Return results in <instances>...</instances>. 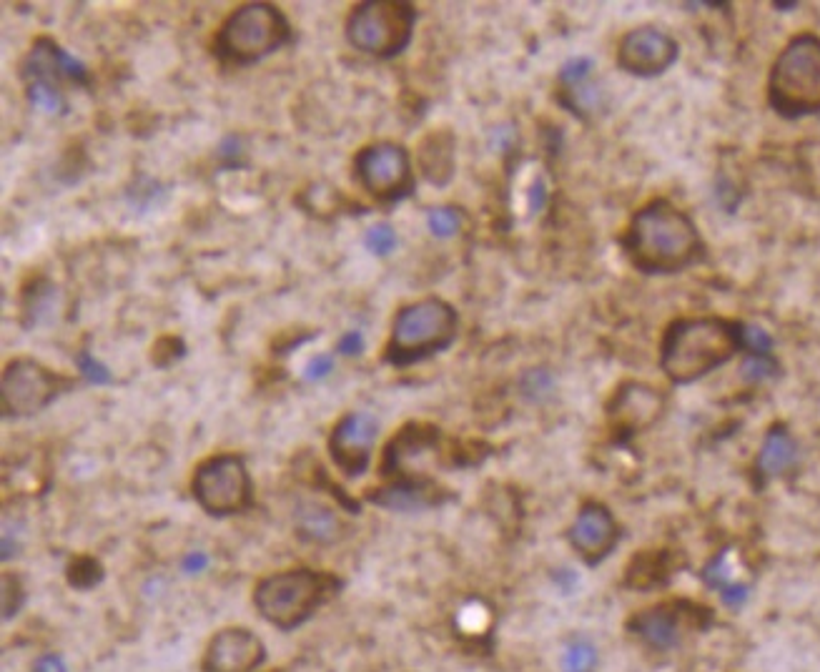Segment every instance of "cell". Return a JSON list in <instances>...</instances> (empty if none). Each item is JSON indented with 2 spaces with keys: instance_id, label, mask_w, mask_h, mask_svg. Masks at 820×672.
Here are the masks:
<instances>
[{
  "instance_id": "6da1fadb",
  "label": "cell",
  "mask_w": 820,
  "mask_h": 672,
  "mask_svg": "<svg viewBox=\"0 0 820 672\" xmlns=\"http://www.w3.org/2000/svg\"><path fill=\"white\" fill-rule=\"evenodd\" d=\"M632 264L650 274H673L700 259L698 229L668 201H652L637 211L625 234Z\"/></svg>"
},
{
  "instance_id": "7a4b0ae2",
  "label": "cell",
  "mask_w": 820,
  "mask_h": 672,
  "mask_svg": "<svg viewBox=\"0 0 820 672\" xmlns=\"http://www.w3.org/2000/svg\"><path fill=\"white\" fill-rule=\"evenodd\" d=\"M743 347V326L725 319H680L665 331L663 369L678 384L695 382Z\"/></svg>"
},
{
  "instance_id": "3957f363",
  "label": "cell",
  "mask_w": 820,
  "mask_h": 672,
  "mask_svg": "<svg viewBox=\"0 0 820 672\" xmlns=\"http://www.w3.org/2000/svg\"><path fill=\"white\" fill-rule=\"evenodd\" d=\"M454 336L457 311L447 301L429 296L399 311L384 357L394 367H409L444 352L454 342Z\"/></svg>"
},
{
  "instance_id": "277c9868",
  "label": "cell",
  "mask_w": 820,
  "mask_h": 672,
  "mask_svg": "<svg viewBox=\"0 0 820 672\" xmlns=\"http://www.w3.org/2000/svg\"><path fill=\"white\" fill-rule=\"evenodd\" d=\"M337 590L339 582L332 575L301 567L261 580L254 592V605L266 622L279 630H294Z\"/></svg>"
},
{
  "instance_id": "5b68a950",
  "label": "cell",
  "mask_w": 820,
  "mask_h": 672,
  "mask_svg": "<svg viewBox=\"0 0 820 672\" xmlns=\"http://www.w3.org/2000/svg\"><path fill=\"white\" fill-rule=\"evenodd\" d=\"M291 41V26L271 3L236 8L216 36V56L231 66H251Z\"/></svg>"
},
{
  "instance_id": "8992f818",
  "label": "cell",
  "mask_w": 820,
  "mask_h": 672,
  "mask_svg": "<svg viewBox=\"0 0 820 672\" xmlns=\"http://www.w3.org/2000/svg\"><path fill=\"white\" fill-rule=\"evenodd\" d=\"M770 106L788 118L820 113V38L798 36L770 73Z\"/></svg>"
},
{
  "instance_id": "52a82bcc",
  "label": "cell",
  "mask_w": 820,
  "mask_h": 672,
  "mask_svg": "<svg viewBox=\"0 0 820 672\" xmlns=\"http://www.w3.org/2000/svg\"><path fill=\"white\" fill-rule=\"evenodd\" d=\"M417 11L404 0H367L347 21V41L377 58L399 56L412 41Z\"/></svg>"
},
{
  "instance_id": "ba28073f",
  "label": "cell",
  "mask_w": 820,
  "mask_h": 672,
  "mask_svg": "<svg viewBox=\"0 0 820 672\" xmlns=\"http://www.w3.org/2000/svg\"><path fill=\"white\" fill-rule=\"evenodd\" d=\"M194 497L211 517H229L246 512L254 499L249 469L239 454H219L199 464L194 474Z\"/></svg>"
},
{
  "instance_id": "9c48e42d",
  "label": "cell",
  "mask_w": 820,
  "mask_h": 672,
  "mask_svg": "<svg viewBox=\"0 0 820 672\" xmlns=\"http://www.w3.org/2000/svg\"><path fill=\"white\" fill-rule=\"evenodd\" d=\"M71 387L73 379L56 374L33 359H16L3 372L0 407L6 417H33L51 407Z\"/></svg>"
},
{
  "instance_id": "30bf717a",
  "label": "cell",
  "mask_w": 820,
  "mask_h": 672,
  "mask_svg": "<svg viewBox=\"0 0 820 672\" xmlns=\"http://www.w3.org/2000/svg\"><path fill=\"white\" fill-rule=\"evenodd\" d=\"M354 166H357V179L364 191L384 204H392V201L412 194V166H409L407 151L397 143L382 141L362 148Z\"/></svg>"
},
{
  "instance_id": "8fae6325",
  "label": "cell",
  "mask_w": 820,
  "mask_h": 672,
  "mask_svg": "<svg viewBox=\"0 0 820 672\" xmlns=\"http://www.w3.org/2000/svg\"><path fill=\"white\" fill-rule=\"evenodd\" d=\"M678 58V43L658 28H635L620 43V66L635 76H658Z\"/></svg>"
},
{
  "instance_id": "7c38bea8",
  "label": "cell",
  "mask_w": 820,
  "mask_h": 672,
  "mask_svg": "<svg viewBox=\"0 0 820 672\" xmlns=\"http://www.w3.org/2000/svg\"><path fill=\"white\" fill-rule=\"evenodd\" d=\"M379 422L367 412H352L337 424L332 439H329V449L337 462L339 469L357 477L369 467V457H372V447L377 442Z\"/></svg>"
},
{
  "instance_id": "4fadbf2b",
  "label": "cell",
  "mask_w": 820,
  "mask_h": 672,
  "mask_svg": "<svg viewBox=\"0 0 820 672\" xmlns=\"http://www.w3.org/2000/svg\"><path fill=\"white\" fill-rule=\"evenodd\" d=\"M266 660V647L246 627H226L211 637L204 655L206 672H254Z\"/></svg>"
},
{
  "instance_id": "5bb4252c",
  "label": "cell",
  "mask_w": 820,
  "mask_h": 672,
  "mask_svg": "<svg viewBox=\"0 0 820 672\" xmlns=\"http://www.w3.org/2000/svg\"><path fill=\"white\" fill-rule=\"evenodd\" d=\"M570 542L587 562H597L615 547L617 525L602 504H585L570 527Z\"/></svg>"
},
{
  "instance_id": "9a60e30c",
  "label": "cell",
  "mask_w": 820,
  "mask_h": 672,
  "mask_svg": "<svg viewBox=\"0 0 820 672\" xmlns=\"http://www.w3.org/2000/svg\"><path fill=\"white\" fill-rule=\"evenodd\" d=\"M665 399L660 397L652 387L645 384H627L617 392L615 402H612L610 414L615 419L617 427L630 429V432H640V429L650 427L655 419L663 414Z\"/></svg>"
},
{
  "instance_id": "2e32d148",
  "label": "cell",
  "mask_w": 820,
  "mask_h": 672,
  "mask_svg": "<svg viewBox=\"0 0 820 672\" xmlns=\"http://www.w3.org/2000/svg\"><path fill=\"white\" fill-rule=\"evenodd\" d=\"M296 532L301 540L314 545H332L342 535V522L334 510L319 502H301L296 507Z\"/></svg>"
},
{
  "instance_id": "e0dca14e",
  "label": "cell",
  "mask_w": 820,
  "mask_h": 672,
  "mask_svg": "<svg viewBox=\"0 0 820 672\" xmlns=\"http://www.w3.org/2000/svg\"><path fill=\"white\" fill-rule=\"evenodd\" d=\"M372 502L387 507V510L414 512L432 507L437 497H434V489L424 482H399L394 487L379 489V494H372Z\"/></svg>"
},
{
  "instance_id": "ac0fdd59",
  "label": "cell",
  "mask_w": 820,
  "mask_h": 672,
  "mask_svg": "<svg viewBox=\"0 0 820 672\" xmlns=\"http://www.w3.org/2000/svg\"><path fill=\"white\" fill-rule=\"evenodd\" d=\"M795 457H798V449H795V442L790 439V434L785 429H770V434L765 437L763 452H760L758 459V469L765 477H778L785 469H790L795 464Z\"/></svg>"
},
{
  "instance_id": "d6986e66",
  "label": "cell",
  "mask_w": 820,
  "mask_h": 672,
  "mask_svg": "<svg viewBox=\"0 0 820 672\" xmlns=\"http://www.w3.org/2000/svg\"><path fill=\"white\" fill-rule=\"evenodd\" d=\"M635 627L642 640L650 642L652 647H660V650H668V647H673L678 642V625L663 610H652L647 615H642L635 622Z\"/></svg>"
},
{
  "instance_id": "ffe728a7",
  "label": "cell",
  "mask_w": 820,
  "mask_h": 672,
  "mask_svg": "<svg viewBox=\"0 0 820 672\" xmlns=\"http://www.w3.org/2000/svg\"><path fill=\"white\" fill-rule=\"evenodd\" d=\"M53 301H56V286L48 284L46 279L33 281V286H28L26 294H23V314H26L23 324H26L28 329H31L33 324H38L41 316L51 311Z\"/></svg>"
},
{
  "instance_id": "44dd1931",
  "label": "cell",
  "mask_w": 820,
  "mask_h": 672,
  "mask_svg": "<svg viewBox=\"0 0 820 672\" xmlns=\"http://www.w3.org/2000/svg\"><path fill=\"white\" fill-rule=\"evenodd\" d=\"M562 670L565 672H595L597 670V647L585 637H575L567 642L562 655Z\"/></svg>"
},
{
  "instance_id": "7402d4cb",
  "label": "cell",
  "mask_w": 820,
  "mask_h": 672,
  "mask_svg": "<svg viewBox=\"0 0 820 672\" xmlns=\"http://www.w3.org/2000/svg\"><path fill=\"white\" fill-rule=\"evenodd\" d=\"M26 93L28 101H31L33 108L43 113H61L66 108V101H63V93L56 83H46V81H31L26 83Z\"/></svg>"
},
{
  "instance_id": "603a6c76",
  "label": "cell",
  "mask_w": 820,
  "mask_h": 672,
  "mask_svg": "<svg viewBox=\"0 0 820 672\" xmlns=\"http://www.w3.org/2000/svg\"><path fill=\"white\" fill-rule=\"evenodd\" d=\"M552 392H555V379L547 369H530L522 377V394L530 402H545V399L552 397Z\"/></svg>"
},
{
  "instance_id": "cb8c5ba5",
  "label": "cell",
  "mask_w": 820,
  "mask_h": 672,
  "mask_svg": "<svg viewBox=\"0 0 820 672\" xmlns=\"http://www.w3.org/2000/svg\"><path fill=\"white\" fill-rule=\"evenodd\" d=\"M427 224L434 236H439V239H449V236H454L459 231L462 216H459V211L452 209V206H439V209L429 211Z\"/></svg>"
},
{
  "instance_id": "d4e9b609",
  "label": "cell",
  "mask_w": 820,
  "mask_h": 672,
  "mask_svg": "<svg viewBox=\"0 0 820 672\" xmlns=\"http://www.w3.org/2000/svg\"><path fill=\"white\" fill-rule=\"evenodd\" d=\"M76 367H78V372H81V377L86 379V382L98 384V387H106V384L113 382L111 369H108L103 362H98V359L93 357L88 349H81V352L76 354Z\"/></svg>"
},
{
  "instance_id": "484cf974",
  "label": "cell",
  "mask_w": 820,
  "mask_h": 672,
  "mask_svg": "<svg viewBox=\"0 0 820 672\" xmlns=\"http://www.w3.org/2000/svg\"><path fill=\"white\" fill-rule=\"evenodd\" d=\"M0 602H3V617L11 620L13 615H18L26 602V590H23V582L18 575H11L6 572L3 575V595H0Z\"/></svg>"
},
{
  "instance_id": "4316f807",
  "label": "cell",
  "mask_w": 820,
  "mask_h": 672,
  "mask_svg": "<svg viewBox=\"0 0 820 672\" xmlns=\"http://www.w3.org/2000/svg\"><path fill=\"white\" fill-rule=\"evenodd\" d=\"M101 577V565L96 560H91V557H81V560H76L68 567V580H71L73 587H81V590L93 587Z\"/></svg>"
},
{
  "instance_id": "83f0119b",
  "label": "cell",
  "mask_w": 820,
  "mask_h": 672,
  "mask_svg": "<svg viewBox=\"0 0 820 672\" xmlns=\"http://www.w3.org/2000/svg\"><path fill=\"white\" fill-rule=\"evenodd\" d=\"M367 249L377 256H387L392 254L394 246H397V231L389 224H377L367 231Z\"/></svg>"
},
{
  "instance_id": "f1b7e54d",
  "label": "cell",
  "mask_w": 820,
  "mask_h": 672,
  "mask_svg": "<svg viewBox=\"0 0 820 672\" xmlns=\"http://www.w3.org/2000/svg\"><path fill=\"white\" fill-rule=\"evenodd\" d=\"M743 374L750 382H763L775 374V362L770 359V354H750L743 364Z\"/></svg>"
},
{
  "instance_id": "f546056e",
  "label": "cell",
  "mask_w": 820,
  "mask_h": 672,
  "mask_svg": "<svg viewBox=\"0 0 820 672\" xmlns=\"http://www.w3.org/2000/svg\"><path fill=\"white\" fill-rule=\"evenodd\" d=\"M153 364H158V367H169V359L171 362H176V359L184 357V342L181 339H176V336H166V339H161V342L156 344V349H153Z\"/></svg>"
},
{
  "instance_id": "4dcf8cb0",
  "label": "cell",
  "mask_w": 820,
  "mask_h": 672,
  "mask_svg": "<svg viewBox=\"0 0 820 672\" xmlns=\"http://www.w3.org/2000/svg\"><path fill=\"white\" fill-rule=\"evenodd\" d=\"M590 71H592L590 58H575V61H570L565 68H562V73H560L562 86H575V83L590 81Z\"/></svg>"
},
{
  "instance_id": "1f68e13d",
  "label": "cell",
  "mask_w": 820,
  "mask_h": 672,
  "mask_svg": "<svg viewBox=\"0 0 820 672\" xmlns=\"http://www.w3.org/2000/svg\"><path fill=\"white\" fill-rule=\"evenodd\" d=\"M743 344L750 349V354H770L773 339L760 326H743Z\"/></svg>"
},
{
  "instance_id": "d6a6232c",
  "label": "cell",
  "mask_w": 820,
  "mask_h": 672,
  "mask_svg": "<svg viewBox=\"0 0 820 672\" xmlns=\"http://www.w3.org/2000/svg\"><path fill=\"white\" fill-rule=\"evenodd\" d=\"M334 369V357L332 354H316L304 369V379L306 382H319V379L329 377V372Z\"/></svg>"
},
{
  "instance_id": "836d02e7",
  "label": "cell",
  "mask_w": 820,
  "mask_h": 672,
  "mask_svg": "<svg viewBox=\"0 0 820 672\" xmlns=\"http://www.w3.org/2000/svg\"><path fill=\"white\" fill-rule=\"evenodd\" d=\"M21 535L23 532H18V525L6 520V525H3V560H11L21 552Z\"/></svg>"
},
{
  "instance_id": "e575fe53",
  "label": "cell",
  "mask_w": 820,
  "mask_h": 672,
  "mask_svg": "<svg viewBox=\"0 0 820 672\" xmlns=\"http://www.w3.org/2000/svg\"><path fill=\"white\" fill-rule=\"evenodd\" d=\"M337 349L344 357H359V354L364 352V336L359 334V331H347V334L339 339Z\"/></svg>"
},
{
  "instance_id": "d590c367",
  "label": "cell",
  "mask_w": 820,
  "mask_h": 672,
  "mask_svg": "<svg viewBox=\"0 0 820 672\" xmlns=\"http://www.w3.org/2000/svg\"><path fill=\"white\" fill-rule=\"evenodd\" d=\"M33 672H68V665L61 655H43L33 667Z\"/></svg>"
},
{
  "instance_id": "8d00e7d4",
  "label": "cell",
  "mask_w": 820,
  "mask_h": 672,
  "mask_svg": "<svg viewBox=\"0 0 820 672\" xmlns=\"http://www.w3.org/2000/svg\"><path fill=\"white\" fill-rule=\"evenodd\" d=\"M527 199H530V211H532V214H537V211H540L542 206L547 204L545 181L537 179L535 184H532V189H530V194H527Z\"/></svg>"
},
{
  "instance_id": "74e56055",
  "label": "cell",
  "mask_w": 820,
  "mask_h": 672,
  "mask_svg": "<svg viewBox=\"0 0 820 672\" xmlns=\"http://www.w3.org/2000/svg\"><path fill=\"white\" fill-rule=\"evenodd\" d=\"M239 148H241V141L236 136H226L224 141H221V146H219V156L224 158V161H231V163H236L239 161Z\"/></svg>"
},
{
  "instance_id": "f35d334b",
  "label": "cell",
  "mask_w": 820,
  "mask_h": 672,
  "mask_svg": "<svg viewBox=\"0 0 820 672\" xmlns=\"http://www.w3.org/2000/svg\"><path fill=\"white\" fill-rule=\"evenodd\" d=\"M723 600L728 602V605H733V607H738V605H743L745 600H748V587L745 585H730V587H725L723 590Z\"/></svg>"
},
{
  "instance_id": "ab89813d",
  "label": "cell",
  "mask_w": 820,
  "mask_h": 672,
  "mask_svg": "<svg viewBox=\"0 0 820 672\" xmlns=\"http://www.w3.org/2000/svg\"><path fill=\"white\" fill-rule=\"evenodd\" d=\"M206 565H209V557H206L204 552H191V555H186V560H184V570L191 572V575L206 570Z\"/></svg>"
}]
</instances>
